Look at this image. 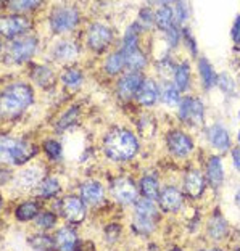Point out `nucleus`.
<instances>
[{
    "instance_id": "19",
    "label": "nucleus",
    "mask_w": 240,
    "mask_h": 251,
    "mask_svg": "<svg viewBox=\"0 0 240 251\" xmlns=\"http://www.w3.org/2000/svg\"><path fill=\"white\" fill-rule=\"evenodd\" d=\"M82 200L89 204H97L104 200V187L99 182H87L81 187Z\"/></svg>"
},
{
    "instance_id": "35",
    "label": "nucleus",
    "mask_w": 240,
    "mask_h": 251,
    "mask_svg": "<svg viewBox=\"0 0 240 251\" xmlns=\"http://www.w3.org/2000/svg\"><path fill=\"white\" fill-rule=\"evenodd\" d=\"M32 79L36 81L39 85H47L49 82H52L53 74L49 68L45 66H36V70L32 73Z\"/></svg>"
},
{
    "instance_id": "37",
    "label": "nucleus",
    "mask_w": 240,
    "mask_h": 251,
    "mask_svg": "<svg viewBox=\"0 0 240 251\" xmlns=\"http://www.w3.org/2000/svg\"><path fill=\"white\" fill-rule=\"evenodd\" d=\"M76 116H78V106H73L70 108L65 115H63L60 118V121H58V129L63 130V129H66L68 126H71L74 121H76Z\"/></svg>"
},
{
    "instance_id": "50",
    "label": "nucleus",
    "mask_w": 240,
    "mask_h": 251,
    "mask_svg": "<svg viewBox=\"0 0 240 251\" xmlns=\"http://www.w3.org/2000/svg\"><path fill=\"white\" fill-rule=\"evenodd\" d=\"M239 142H240V132H239Z\"/></svg>"
},
{
    "instance_id": "31",
    "label": "nucleus",
    "mask_w": 240,
    "mask_h": 251,
    "mask_svg": "<svg viewBox=\"0 0 240 251\" xmlns=\"http://www.w3.org/2000/svg\"><path fill=\"white\" fill-rule=\"evenodd\" d=\"M123 53H124L126 65H128L131 70H140V68H144L145 56L139 49L133 50V52H123Z\"/></svg>"
},
{
    "instance_id": "2",
    "label": "nucleus",
    "mask_w": 240,
    "mask_h": 251,
    "mask_svg": "<svg viewBox=\"0 0 240 251\" xmlns=\"http://www.w3.org/2000/svg\"><path fill=\"white\" fill-rule=\"evenodd\" d=\"M34 94L32 89L27 84L15 82L10 84L2 94V115L3 116H15L21 113L25 108L32 103Z\"/></svg>"
},
{
    "instance_id": "34",
    "label": "nucleus",
    "mask_w": 240,
    "mask_h": 251,
    "mask_svg": "<svg viewBox=\"0 0 240 251\" xmlns=\"http://www.w3.org/2000/svg\"><path fill=\"white\" fill-rule=\"evenodd\" d=\"M63 82L68 89H78L82 84V73L79 70H68L63 74Z\"/></svg>"
},
{
    "instance_id": "8",
    "label": "nucleus",
    "mask_w": 240,
    "mask_h": 251,
    "mask_svg": "<svg viewBox=\"0 0 240 251\" xmlns=\"http://www.w3.org/2000/svg\"><path fill=\"white\" fill-rule=\"evenodd\" d=\"M29 27H31V21L27 20L26 16H21V15L3 16L2 21H0V31L8 39L21 36V34L26 32Z\"/></svg>"
},
{
    "instance_id": "3",
    "label": "nucleus",
    "mask_w": 240,
    "mask_h": 251,
    "mask_svg": "<svg viewBox=\"0 0 240 251\" xmlns=\"http://www.w3.org/2000/svg\"><path fill=\"white\" fill-rule=\"evenodd\" d=\"M36 155V147L27 142L15 140L10 137H2V159L13 164H25Z\"/></svg>"
},
{
    "instance_id": "39",
    "label": "nucleus",
    "mask_w": 240,
    "mask_h": 251,
    "mask_svg": "<svg viewBox=\"0 0 240 251\" xmlns=\"http://www.w3.org/2000/svg\"><path fill=\"white\" fill-rule=\"evenodd\" d=\"M44 150L52 159H58L61 156V145L58 144V142H55V140H47V142H45V144H44Z\"/></svg>"
},
{
    "instance_id": "25",
    "label": "nucleus",
    "mask_w": 240,
    "mask_h": 251,
    "mask_svg": "<svg viewBox=\"0 0 240 251\" xmlns=\"http://www.w3.org/2000/svg\"><path fill=\"white\" fill-rule=\"evenodd\" d=\"M188 81H190V68L187 63H181L174 71V85L182 92V90H187Z\"/></svg>"
},
{
    "instance_id": "12",
    "label": "nucleus",
    "mask_w": 240,
    "mask_h": 251,
    "mask_svg": "<svg viewBox=\"0 0 240 251\" xmlns=\"http://www.w3.org/2000/svg\"><path fill=\"white\" fill-rule=\"evenodd\" d=\"M144 82V77L139 73H129L119 79L118 82V94L121 99H133L139 92L140 85Z\"/></svg>"
},
{
    "instance_id": "16",
    "label": "nucleus",
    "mask_w": 240,
    "mask_h": 251,
    "mask_svg": "<svg viewBox=\"0 0 240 251\" xmlns=\"http://www.w3.org/2000/svg\"><path fill=\"white\" fill-rule=\"evenodd\" d=\"M78 245V237L76 232L70 227H63L56 232L55 237V248L58 251H73Z\"/></svg>"
},
{
    "instance_id": "18",
    "label": "nucleus",
    "mask_w": 240,
    "mask_h": 251,
    "mask_svg": "<svg viewBox=\"0 0 240 251\" xmlns=\"http://www.w3.org/2000/svg\"><path fill=\"white\" fill-rule=\"evenodd\" d=\"M208 137H210L211 145L216 147L218 150L224 151L229 148V132H227L221 124L211 126L210 130H208Z\"/></svg>"
},
{
    "instance_id": "5",
    "label": "nucleus",
    "mask_w": 240,
    "mask_h": 251,
    "mask_svg": "<svg viewBox=\"0 0 240 251\" xmlns=\"http://www.w3.org/2000/svg\"><path fill=\"white\" fill-rule=\"evenodd\" d=\"M78 21H79V13L76 8L71 7V5H60V7H55V10L52 11L50 27H52L53 32L60 34L73 29L78 25Z\"/></svg>"
},
{
    "instance_id": "44",
    "label": "nucleus",
    "mask_w": 240,
    "mask_h": 251,
    "mask_svg": "<svg viewBox=\"0 0 240 251\" xmlns=\"http://www.w3.org/2000/svg\"><path fill=\"white\" fill-rule=\"evenodd\" d=\"M232 39L234 42H236L239 47H240V16L236 20V23H234V27H232Z\"/></svg>"
},
{
    "instance_id": "26",
    "label": "nucleus",
    "mask_w": 240,
    "mask_h": 251,
    "mask_svg": "<svg viewBox=\"0 0 240 251\" xmlns=\"http://www.w3.org/2000/svg\"><path fill=\"white\" fill-rule=\"evenodd\" d=\"M198 70H200V77H202L205 87L207 89L213 87L216 82V74L213 71V66L210 65V61L207 58H202L198 61Z\"/></svg>"
},
{
    "instance_id": "38",
    "label": "nucleus",
    "mask_w": 240,
    "mask_h": 251,
    "mask_svg": "<svg viewBox=\"0 0 240 251\" xmlns=\"http://www.w3.org/2000/svg\"><path fill=\"white\" fill-rule=\"evenodd\" d=\"M173 16H174V21L178 23V25L184 23L188 18V7H187V3H184V2H178V3H176V7L173 8Z\"/></svg>"
},
{
    "instance_id": "49",
    "label": "nucleus",
    "mask_w": 240,
    "mask_h": 251,
    "mask_svg": "<svg viewBox=\"0 0 240 251\" xmlns=\"http://www.w3.org/2000/svg\"><path fill=\"white\" fill-rule=\"evenodd\" d=\"M171 251H181V250H171Z\"/></svg>"
},
{
    "instance_id": "24",
    "label": "nucleus",
    "mask_w": 240,
    "mask_h": 251,
    "mask_svg": "<svg viewBox=\"0 0 240 251\" xmlns=\"http://www.w3.org/2000/svg\"><path fill=\"white\" fill-rule=\"evenodd\" d=\"M155 21L157 25L160 26V29L163 31H169L174 27V16H173V8H169L168 5H164V7H161L155 15Z\"/></svg>"
},
{
    "instance_id": "23",
    "label": "nucleus",
    "mask_w": 240,
    "mask_h": 251,
    "mask_svg": "<svg viewBox=\"0 0 240 251\" xmlns=\"http://www.w3.org/2000/svg\"><path fill=\"white\" fill-rule=\"evenodd\" d=\"M78 53H79L78 45L74 42H68V41L56 44L55 50H53L55 58H58V60H73V58H76Z\"/></svg>"
},
{
    "instance_id": "41",
    "label": "nucleus",
    "mask_w": 240,
    "mask_h": 251,
    "mask_svg": "<svg viewBox=\"0 0 240 251\" xmlns=\"http://www.w3.org/2000/svg\"><path fill=\"white\" fill-rule=\"evenodd\" d=\"M139 26H142L144 29H148V27L153 26V15H152V11L148 10V8L140 10V13H139Z\"/></svg>"
},
{
    "instance_id": "14",
    "label": "nucleus",
    "mask_w": 240,
    "mask_h": 251,
    "mask_svg": "<svg viewBox=\"0 0 240 251\" xmlns=\"http://www.w3.org/2000/svg\"><path fill=\"white\" fill-rule=\"evenodd\" d=\"M160 206L166 213H174L182 204V195L176 187H166L160 193Z\"/></svg>"
},
{
    "instance_id": "47",
    "label": "nucleus",
    "mask_w": 240,
    "mask_h": 251,
    "mask_svg": "<svg viewBox=\"0 0 240 251\" xmlns=\"http://www.w3.org/2000/svg\"><path fill=\"white\" fill-rule=\"evenodd\" d=\"M236 203H237L239 206H240V188L237 190V195H236Z\"/></svg>"
},
{
    "instance_id": "20",
    "label": "nucleus",
    "mask_w": 240,
    "mask_h": 251,
    "mask_svg": "<svg viewBox=\"0 0 240 251\" xmlns=\"http://www.w3.org/2000/svg\"><path fill=\"white\" fill-rule=\"evenodd\" d=\"M208 179H210V184L213 185L214 188H218L222 184V180H224V171H222L221 159L218 156L210 158V163H208Z\"/></svg>"
},
{
    "instance_id": "27",
    "label": "nucleus",
    "mask_w": 240,
    "mask_h": 251,
    "mask_svg": "<svg viewBox=\"0 0 240 251\" xmlns=\"http://www.w3.org/2000/svg\"><path fill=\"white\" fill-rule=\"evenodd\" d=\"M37 213H39L37 203H34V201L21 203L20 206L16 208V219L18 221H29L32 218H36Z\"/></svg>"
},
{
    "instance_id": "43",
    "label": "nucleus",
    "mask_w": 240,
    "mask_h": 251,
    "mask_svg": "<svg viewBox=\"0 0 240 251\" xmlns=\"http://www.w3.org/2000/svg\"><path fill=\"white\" fill-rule=\"evenodd\" d=\"M218 84H219V87L224 90V92H232V90H234V82H232V79L227 76V74H221L219 79H218Z\"/></svg>"
},
{
    "instance_id": "40",
    "label": "nucleus",
    "mask_w": 240,
    "mask_h": 251,
    "mask_svg": "<svg viewBox=\"0 0 240 251\" xmlns=\"http://www.w3.org/2000/svg\"><path fill=\"white\" fill-rule=\"evenodd\" d=\"M36 222H37L39 227H42V229H50V227L55 226L56 218H55V214H52V213H42V214L37 216Z\"/></svg>"
},
{
    "instance_id": "22",
    "label": "nucleus",
    "mask_w": 240,
    "mask_h": 251,
    "mask_svg": "<svg viewBox=\"0 0 240 251\" xmlns=\"http://www.w3.org/2000/svg\"><path fill=\"white\" fill-rule=\"evenodd\" d=\"M39 179H41V173H39V169L31 168V169L21 171V173L16 176L15 185L16 187H23V188H29L32 185H36L39 182Z\"/></svg>"
},
{
    "instance_id": "4",
    "label": "nucleus",
    "mask_w": 240,
    "mask_h": 251,
    "mask_svg": "<svg viewBox=\"0 0 240 251\" xmlns=\"http://www.w3.org/2000/svg\"><path fill=\"white\" fill-rule=\"evenodd\" d=\"M158 218V211L155 203L152 200H139L135 203V214H134V229L140 233H150L155 229Z\"/></svg>"
},
{
    "instance_id": "15",
    "label": "nucleus",
    "mask_w": 240,
    "mask_h": 251,
    "mask_svg": "<svg viewBox=\"0 0 240 251\" xmlns=\"http://www.w3.org/2000/svg\"><path fill=\"white\" fill-rule=\"evenodd\" d=\"M186 192L190 198H200L205 192V179L202 173L198 171H190L186 176Z\"/></svg>"
},
{
    "instance_id": "42",
    "label": "nucleus",
    "mask_w": 240,
    "mask_h": 251,
    "mask_svg": "<svg viewBox=\"0 0 240 251\" xmlns=\"http://www.w3.org/2000/svg\"><path fill=\"white\" fill-rule=\"evenodd\" d=\"M37 5H41V2H32V0H29V2H8V7L11 10L15 11H26V10H31V8H36Z\"/></svg>"
},
{
    "instance_id": "36",
    "label": "nucleus",
    "mask_w": 240,
    "mask_h": 251,
    "mask_svg": "<svg viewBox=\"0 0 240 251\" xmlns=\"http://www.w3.org/2000/svg\"><path fill=\"white\" fill-rule=\"evenodd\" d=\"M135 49H137V32H135V26H131L124 36L123 52H133Z\"/></svg>"
},
{
    "instance_id": "46",
    "label": "nucleus",
    "mask_w": 240,
    "mask_h": 251,
    "mask_svg": "<svg viewBox=\"0 0 240 251\" xmlns=\"http://www.w3.org/2000/svg\"><path fill=\"white\" fill-rule=\"evenodd\" d=\"M232 158H234V166L240 169V148H236V150L232 151Z\"/></svg>"
},
{
    "instance_id": "32",
    "label": "nucleus",
    "mask_w": 240,
    "mask_h": 251,
    "mask_svg": "<svg viewBox=\"0 0 240 251\" xmlns=\"http://www.w3.org/2000/svg\"><path fill=\"white\" fill-rule=\"evenodd\" d=\"M60 190V184L56 179H45L41 185H39V197L42 198H50V197H55L56 193Z\"/></svg>"
},
{
    "instance_id": "10",
    "label": "nucleus",
    "mask_w": 240,
    "mask_h": 251,
    "mask_svg": "<svg viewBox=\"0 0 240 251\" xmlns=\"http://www.w3.org/2000/svg\"><path fill=\"white\" fill-rule=\"evenodd\" d=\"M36 45L37 41L36 37H21V39H16L10 44V56L11 60L16 61V63H21V61H26L27 58H31L36 52Z\"/></svg>"
},
{
    "instance_id": "33",
    "label": "nucleus",
    "mask_w": 240,
    "mask_h": 251,
    "mask_svg": "<svg viewBox=\"0 0 240 251\" xmlns=\"http://www.w3.org/2000/svg\"><path fill=\"white\" fill-rule=\"evenodd\" d=\"M161 97H163L164 103H168L169 106H174L176 103H179V89L176 87L174 84L166 82L161 89Z\"/></svg>"
},
{
    "instance_id": "45",
    "label": "nucleus",
    "mask_w": 240,
    "mask_h": 251,
    "mask_svg": "<svg viewBox=\"0 0 240 251\" xmlns=\"http://www.w3.org/2000/svg\"><path fill=\"white\" fill-rule=\"evenodd\" d=\"M166 37H168V41H169L171 45H176V44H178V41H179V32H178V29H176V27L169 29L166 32Z\"/></svg>"
},
{
    "instance_id": "11",
    "label": "nucleus",
    "mask_w": 240,
    "mask_h": 251,
    "mask_svg": "<svg viewBox=\"0 0 240 251\" xmlns=\"http://www.w3.org/2000/svg\"><path fill=\"white\" fill-rule=\"evenodd\" d=\"M111 39H113V34H111L110 27H107L105 25H99V23H95V25L90 26L87 42H89V47L95 50V52L105 50L108 45H110Z\"/></svg>"
},
{
    "instance_id": "13",
    "label": "nucleus",
    "mask_w": 240,
    "mask_h": 251,
    "mask_svg": "<svg viewBox=\"0 0 240 251\" xmlns=\"http://www.w3.org/2000/svg\"><path fill=\"white\" fill-rule=\"evenodd\" d=\"M168 147L176 156H186L193 150V144L190 137L186 135L181 130H173L168 135Z\"/></svg>"
},
{
    "instance_id": "7",
    "label": "nucleus",
    "mask_w": 240,
    "mask_h": 251,
    "mask_svg": "<svg viewBox=\"0 0 240 251\" xmlns=\"http://www.w3.org/2000/svg\"><path fill=\"white\" fill-rule=\"evenodd\" d=\"M179 116L186 124L198 126L203 121V103L198 99L193 97H186L181 101L179 106Z\"/></svg>"
},
{
    "instance_id": "21",
    "label": "nucleus",
    "mask_w": 240,
    "mask_h": 251,
    "mask_svg": "<svg viewBox=\"0 0 240 251\" xmlns=\"http://www.w3.org/2000/svg\"><path fill=\"white\" fill-rule=\"evenodd\" d=\"M208 233L213 240H222L227 233V222L219 214L213 216L208 222Z\"/></svg>"
},
{
    "instance_id": "28",
    "label": "nucleus",
    "mask_w": 240,
    "mask_h": 251,
    "mask_svg": "<svg viewBox=\"0 0 240 251\" xmlns=\"http://www.w3.org/2000/svg\"><path fill=\"white\" fill-rule=\"evenodd\" d=\"M124 65H126V60H124V53L121 50V52H116V53L108 56L105 61V71L108 74H116L123 70Z\"/></svg>"
},
{
    "instance_id": "17",
    "label": "nucleus",
    "mask_w": 240,
    "mask_h": 251,
    "mask_svg": "<svg viewBox=\"0 0 240 251\" xmlns=\"http://www.w3.org/2000/svg\"><path fill=\"white\" fill-rule=\"evenodd\" d=\"M135 99L139 100V103L145 105V106H150L157 101L158 99V87L157 84L152 81V79H144L142 82L139 92H137Z\"/></svg>"
},
{
    "instance_id": "1",
    "label": "nucleus",
    "mask_w": 240,
    "mask_h": 251,
    "mask_svg": "<svg viewBox=\"0 0 240 251\" xmlns=\"http://www.w3.org/2000/svg\"><path fill=\"white\" fill-rule=\"evenodd\" d=\"M105 153L113 161H128L137 153V139L133 132L124 129H113L105 137Z\"/></svg>"
},
{
    "instance_id": "29",
    "label": "nucleus",
    "mask_w": 240,
    "mask_h": 251,
    "mask_svg": "<svg viewBox=\"0 0 240 251\" xmlns=\"http://www.w3.org/2000/svg\"><path fill=\"white\" fill-rule=\"evenodd\" d=\"M29 245L36 251H52L55 248V240H52L49 235L39 233V235H34L29 238Z\"/></svg>"
},
{
    "instance_id": "6",
    "label": "nucleus",
    "mask_w": 240,
    "mask_h": 251,
    "mask_svg": "<svg viewBox=\"0 0 240 251\" xmlns=\"http://www.w3.org/2000/svg\"><path fill=\"white\" fill-rule=\"evenodd\" d=\"M60 213L68 222L71 224H79L85 218V206L84 201L79 200L78 197H65L58 203Z\"/></svg>"
},
{
    "instance_id": "30",
    "label": "nucleus",
    "mask_w": 240,
    "mask_h": 251,
    "mask_svg": "<svg viewBox=\"0 0 240 251\" xmlns=\"http://www.w3.org/2000/svg\"><path fill=\"white\" fill-rule=\"evenodd\" d=\"M140 190L144 193V197L148 200H157L160 198V190H158V184L153 177H144L140 180Z\"/></svg>"
},
{
    "instance_id": "48",
    "label": "nucleus",
    "mask_w": 240,
    "mask_h": 251,
    "mask_svg": "<svg viewBox=\"0 0 240 251\" xmlns=\"http://www.w3.org/2000/svg\"><path fill=\"white\" fill-rule=\"evenodd\" d=\"M207 251H219V250H207Z\"/></svg>"
},
{
    "instance_id": "51",
    "label": "nucleus",
    "mask_w": 240,
    "mask_h": 251,
    "mask_svg": "<svg viewBox=\"0 0 240 251\" xmlns=\"http://www.w3.org/2000/svg\"><path fill=\"white\" fill-rule=\"evenodd\" d=\"M236 251H240V250H236Z\"/></svg>"
},
{
    "instance_id": "9",
    "label": "nucleus",
    "mask_w": 240,
    "mask_h": 251,
    "mask_svg": "<svg viewBox=\"0 0 240 251\" xmlns=\"http://www.w3.org/2000/svg\"><path fill=\"white\" fill-rule=\"evenodd\" d=\"M111 193L116 201L123 204H129L137 200V187L128 177H118L111 184Z\"/></svg>"
}]
</instances>
